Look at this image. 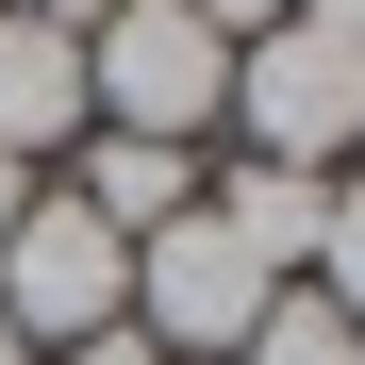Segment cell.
I'll return each mask as SVG.
<instances>
[{"label":"cell","mask_w":365,"mask_h":365,"mask_svg":"<svg viewBox=\"0 0 365 365\" xmlns=\"http://www.w3.org/2000/svg\"><path fill=\"white\" fill-rule=\"evenodd\" d=\"M83 100H100V133H133V150H200V133H232V50L182 17V0H116L83 34Z\"/></svg>","instance_id":"cell-1"},{"label":"cell","mask_w":365,"mask_h":365,"mask_svg":"<svg viewBox=\"0 0 365 365\" xmlns=\"http://www.w3.org/2000/svg\"><path fill=\"white\" fill-rule=\"evenodd\" d=\"M232 133H250V166H299V182L332 150H365V34H316L282 0V34L232 50Z\"/></svg>","instance_id":"cell-2"},{"label":"cell","mask_w":365,"mask_h":365,"mask_svg":"<svg viewBox=\"0 0 365 365\" xmlns=\"http://www.w3.org/2000/svg\"><path fill=\"white\" fill-rule=\"evenodd\" d=\"M116 316H133V250H116L67 182H34V216L0 232V332H17V349H83Z\"/></svg>","instance_id":"cell-3"},{"label":"cell","mask_w":365,"mask_h":365,"mask_svg":"<svg viewBox=\"0 0 365 365\" xmlns=\"http://www.w3.org/2000/svg\"><path fill=\"white\" fill-rule=\"evenodd\" d=\"M266 299H282V282H266L250 250H232V232H216L200 200H182L166 232H133V332H150L166 365H232Z\"/></svg>","instance_id":"cell-4"},{"label":"cell","mask_w":365,"mask_h":365,"mask_svg":"<svg viewBox=\"0 0 365 365\" xmlns=\"http://www.w3.org/2000/svg\"><path fill=\"white\" fill-rule=\"evenodd\" d=\"M67 133H100V100H83V34H50L34 0H0V150H67Z\"/></svg>","instance_id":"cell-5"},{"label":"cell","mask_w":365,"mask_h":365,"mask_svg":"<svg viewBox=\"0 0 365 365\" xmlns=\"http://www.w3.org/2000/svg\"><path fill=\"white\" fill-rule=\"evenodd\" d=\"M232 250H250L266 282H316V232H332V182H299V166H232L216 200H200Z\"/></svg>","instance_id":"cell-6"},{"label":"cell","mask_w":365,"mask_h":365,"mask_svg":"<svg viewBox=\"0 0 365 365\" xmlns=\"http://www.w3.org/2000/svg\"><path fill=\"white\" fill-rule=\"evenodd\" d=\"M67 200L116 232V250H133V232H166L182 200H200V150H133V133H83V182Z\"/></svg>","instance_id":"cell-7"},{"label":"cell","mask_w":365,"mask_h":365,"mask_svg":"<svg viewBox=\"0 0 365 365\" xmlns=\"http://www.w3.org/2000/svg\"><path fill=\"white\" fill-rule=\"evenodd\" d=\"M232 365H365V332L332 316V299H316V282H282V299H266V316H250V349H232Z\"/></svg>","instance_id":"cell-8"},{"label":"cell","mask_w":365,"mask_h":365,"mask_svg":"<svg viewBox=\"0 0 365 365\" xmlns=\"http://www.w3.org/2000/svg\"><path fill=\"white\" fill-rule=\"evenodd\" d=\"M316 299L365 332V182H332V232H316Z\"/></svg>","instance_id":"cell-9"},{"label":"cell","mask_w":365,"mask_h":365,"mask_svg":"<svg viewBox=\"0 0 365 365\" xmlns=\"http://www.w3.org/2000/svg\"><path fill=\"white\" fill-rule=\"evenodd\" d=\"M50 365H166V349H150L133 316H116V332H83V349H50Z\"/></svg>","instance_id":"cell-10"},{"label":"cell","mask_w":365,"mask_h":365,"mask_svg":"<svg viewBox=\"0 0 365 365\" xmlns=\"http://www.w3.org/2000/svg\"><path fill=\"white\" fill-rule=\"evenodd\" d=\"M34 17H50V34H100V17H116V0H34Z\"/></svg>","instance_id":"cell-11"},{"label":"cell","mask_w":365,"mask_h":365,"mask_svg":"<svg viewBox=\"0 0 365 365\" xmlns=\"http://www.w3.org/2000/svg\"><path fill=\"white\" fill-rule=\"evenodd\" d=\"M17 216H34V166H17V150H0V232H17Z\"/></svg>","instance_id":"cell-12"},{"label":"cell","mask_w":365,"mask_h":365,"mask_svg":"<svg viewBox=\"0 0 365 365\" xmlns=\"http://www.w3.org/2000/svg\"><path fill=\"white\" fill-rule=\"evenodd\" d=\"M0 365H34V349H17V332H0Z\"/></svg>","instance_id":"cell-13"}]
</instances>
